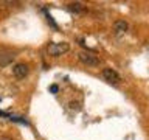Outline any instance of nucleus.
<instances>
[{"label": "nucleus", "instance_id": "obj_4", "mask_svg": "<svg viewBox=\"0 0 149 140\" xmlns=\"http://www.w3.org/2000/svg\"><path fill=\"white\" fill-rule=\"evenodd\" d=\"M102 78H104L106 81L112 83V84L120 83V75L116 73L113 69H104V70H102Z\"/></svg>", "mask_w": 149, "mask_h": 140}, {"label": "nucleus", "instance_id": "obj_5", "mask_svg": "<svg viewBox=\"0 0 149 140\" xmlns=\"http://www.w3.org/2000/svg\"><path fill=\"white\" fill-rule=\"evenodd\" d=\"M127 28H129V25H127L126 20H116L113 23V31L116 33V34H123V33L127 31Z\"/></svg>", "mask_w": 149, "mask_h": 140}, {"label": "nucleus", "instance_id": "obj_2", "mask_svg": "<svg viewBox=\"0 0 149 140\" xmlns=\"http://www.w3.org/2000/svg\"><path fill=\"white\" fill-rule=\"evenodd\" d=\"M78 59L81 61L84 65H88V67H96V65H100V58H98L95 53H92V51H79Z\"/></svg>", "mask_w": 149, "mask_h": 140}, {"label": "nucleus", "instance_id": "obj_12", "mask_svg": "<svg viewBox=\"0 0 149 140\" xmlns=\"http://www.w3.org/2000/svg\"><path fill=\"white\" fill-rule=\"evenodd\" d=\"M0 101H2V97H0Z\"/></svg>", "mask_w": 149, "mask_h": 140}, {"label": "nucleus", "instance_id": "obj_1", "mask_svg": "<svg viewBox=\"0 0 149 140\" xmlns=\"http://www.w3.org/2000/svg\"><path fill=\"white\" fill-rule=\"evenodd\" d=\"M68 50H70V45L67 44V42H51V44H48V47H47L48 55L54 56V58L62 56L64 53H67Z\"/></svg>", "mask_w": 149, "mask_h": 140}, {"label": "nucleus", "instance_id": "obj_7", "mask_svg": "<svg viewBox=\"0 0 149 140\" xmlns=\"http://www.w3.org/2000/svg\"><path fill=\"white\" fill-rule=\"evenodd\" d=\"M68 9L70 11H73V13H84L86 11V6H84L82 3H70L68 5Z\"/></svg>", "mask_w": 149, "mask_h": 140}, {"label": "nucleus", "instance_id": "obj_9", "mask_svg": "<svg viewBox=\"0 0 149 140\" xmlns=\"http://www.w3.org/2000/svg\"><path fill=\"white\" fill-rule=\"evenodd\" d=\"M70 107H72V109H79V103L72 101V103H70Z\"/></svg>", "mask_w": 149, "mask_h": 140}, {"label": "nucleus", "instance_id": "obj_10", "mask_svg": "<svg viewBox=\"0 0 149 140\" xmlns=\"http://www.w3.org/2000/svg\"><path fill=\"white\" fill-rule=\"evenodd\" d=\"M0 117H6V118H11V115H9L8 112H3V111H0Z\"/></svg>", "mask_w": 149, "mask_h": 140}, {"label": "nucleus", "instance_id": "obj_3", "mask_svg": "<svg viewBox=\"0 0 149 140\" xmlns=\"http://www.w3.org/2000/svg\"><path fill=\"white\" fill-rule=\"evenodd\" d=\"M28 72H30V69H28V65L26 64H23V62H19L16 64L13 67V73H14V76L19 78V79H22V78H25Z\"/></svg>", "mask_w": 149, "mask_h": 140}, {"label": "nucleus", "instance_id": "obj_6", "mask_svg": "<svg viewBox=\"0 0 149 140\" xmlns=\"http://www.w3.org/2000/svg\"><path fill=\"white\" fill-rule=\"evenodd\" d=\"M14 59L13 53H0V65H8Z\"/></svg>", "mask_w": 149, "mask_h": 140}, {"label": "nucleus", "instance_id": "obj_11", "mask_svg": "<svg viewBox=\"0 0 149 140\" xmlns=\"http://www.w3.org/2000/svg\"><path fill=\"white\" fill-rule=\"evenodd\" d=\"M0 140H13V139H8V137H2Z\"/></svg>", "mask_w": 149, "mask_h": 140}, {"label": "nucleus", "instance_id": "obj_8", "mask_svg": "<svg viewBox=\"0 0 149 140\" xmlns=\"http://www.w3.org/2000/svg\"><path fill=\"white\" fill-rule=\"evenodd\" d=\"M58 90H59V87L56 86V84H53V86H50V92H51V93H58Z\"/></svg>", "mask_w": 149, "mask_h": 140}]
</instances>
